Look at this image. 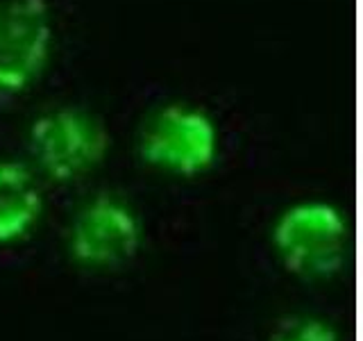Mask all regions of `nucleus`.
<instances>
[{"instance_id": "1", "label": "nucleus", "mask_w": 363, "mask_h": 341, "mask_svg": "<svg viewBox=\"0 0 363 341\" xmlns=\"http://www.w3.org/2000/svg\"><path fill=\"white\" fill-rule=\"evenodd\" d=\"M270 242L291 276L329 280L350 264V225L336 205L306 200L291 205L272 225Z\"/></svg>"}, {"instance_id": "2", "label": "nucleus", "mask_w": 363, "mask_h": 341, "mask_svg": "<svg viewBox=\"0 0 363 341\" xmlns=\"http://www.w3.org/2000/svg\"><path fill=\"white\" fill-rule=\"evenodd\" d=\"M28 151L43 175L73 182L105 162L109 132L96 114L82 107H55L32 121Z\"/></svg>"}, {"instance_id": "3", "label": "nucleus", "mask_w": 363, "mask_h": 341, "mask_svg": "<svg viewBox=\"0 0 363 341\" xmlns=\"http://www.w3.org/2000/svg\"><path fill=\"white\" fill-rule=\"evenodd\" d=\"M139 157L145 166L170 175H200L218 157V130L202 109L170 102L143 125Z\"/></svg>"}, {"instance_id": "4", "label": "nucleus", "mask_w": 363, "mask_h": 341, "mask_svg": "<svg viewBox=\"0 0 363 341\" xmlns=\"http://www.w3.org/2000/svg\"><path fill=\"white\" fill-rule=\"evenodd\" d=\"M141 246L139 214L113 193H98L84 202L68 227V255L82 269H125L141 253Z\"/></svg>"}, {"instance_id": "5", "label": "nucleus", "mask_w": 363, "mask_h": 341, "mask_svg": "<svg viewBox=\"0 0 363 341\" xmlns=\"http://www.w3.org/2000/svg\"><path fill=\"white\" fill-rule=\"evenodd\" d=\"M50 45L52 18L45 0H0V105L39 82Z\"/></svg>"}, {"instance_id": "6", "label": "nucleus", "mask_w": 363, "mask_h": 341, "mask_svg": "<svg viewBox=\"0 0 363 341\" xmlns=\"http://www.w3.org/2000/svg\"><path fill=\"white\" fill-rule=\"evenodd\" d=\"M41 216L43 189L34 170L16 159H0V246L30 239Z\"/></svg>"}, {"instance_id": "7", "label": "nucleus", "mask_w": 363, "mask_h": 341, "mask_svg": "<svg viewBox=\"0 0 363 341\" xmlns=\"http://www.w3.org/2000/svg\"><path fill=\"white\" fill-rule=\"evenodd\" d=\"M268 341H338V332L323 316L289 314L270 328Z\"/></svg>"}]
</instances>
